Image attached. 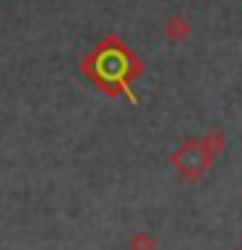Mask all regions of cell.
I'll use <instances>...</instances> for the list:
<instances>
[{
  "instance_id": "cell-1",
  "label": "cell",
  "mask_w": 242,
  "mask_h": 250,
  "mask_svg": "<svg viewBox=\"0 0 242 250\" xmlns=\"http://www.w3.org/2000/svg\"><path fill=\"white\" fill-rule=\"evenodd\" d=\"M81 70L101 91H107V94L125 91L136 102V94H130L128 83H130V78L143 73V60L136 58L133 50L120 37L109 34L81 60Z\"/></svg>"
},
{
  "instance_id": "cell-2",
  "label": "cell",
  "mask_w": 242,
  "mask_h": 250,
  "mask_svg": "<svg viewBox=\"0 0 242 250\" xmlns=\"http://www.w3.org/2000/svg\"><path fill=\"white\" fill-rule=\"evenodd\" d=\"M169 164H172V169H175L182 180L195 183V180H201L211 169V164H214V154L206 148L203 138H187V141H182V144L169 154Z\"/></svg>"
},
{
  "instance_id": "cell-3",
  "label": "cell",
  "mask_w": 242,
  "mask_h": 250,
  "mask_svg": "<svg viewBox=\"0 0 242 250\" xmlns=\"http://www.w3.org/2000/svg\"><path fill=\"white\" fill-rule=\"evenodd\" d=\"M190 19L182 13H175V16H169L167 21H164V34H167L169 42H182V39L190 37Z\"/></svg>"
},
{
  "instance_id": "cell-4",
  "label": "cell",
  "mask_w": 242,
  "mask_h": 250,
  "mask_svg": "<svg viewBox=\"0 0 242 250\" xmlns=\"http://www.w3.org/2000/svg\"><path fill=\"white\" fill-rule=\"evenodd\" d=\"M201 138H203V144H206V148H208V151L214 154V156L222 154L224 148H226V138H224L222 130H208L206 136H201Z\"/></svg>"
},
{
  "instance_id": "cell-5",
  "label": "cell",
  "mask_w": 242,
  "mask_h": 250,
  "mask_svg": "<svg viewBox=\"0 0 242 250\" xmlns=\"http://www.w3.org/2000/svg\"><path fill=\"white\" fill-rule=\"evenodd\" d=\"M128 245H130V250H156V240L148 232H136Z\"/></svg>"
},
{
  "instance_id": "cell-6",
  "label": "cell",
  "mask_w": 242,
  "mask_h": 250,
  "mask_svg": "<svg viewBox=\"0 0 242 250\" xmlns=\"http://www.w3.org/2000/svg\"><path fill=\"white\" fill-rule=\"evenodd\" d=\"M237 250H242V248H237Z\"/></svg>"
}]
</instances>
